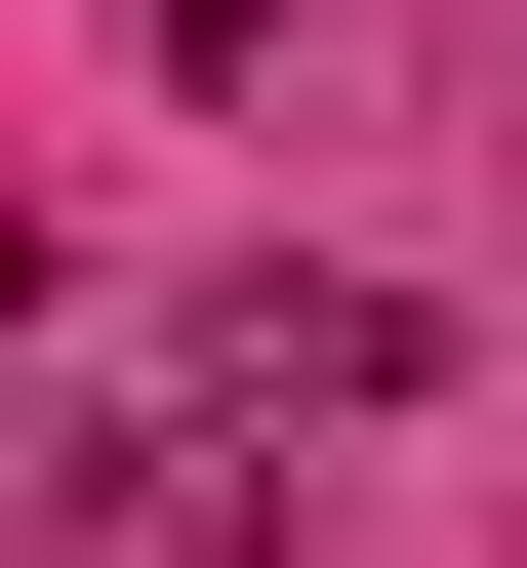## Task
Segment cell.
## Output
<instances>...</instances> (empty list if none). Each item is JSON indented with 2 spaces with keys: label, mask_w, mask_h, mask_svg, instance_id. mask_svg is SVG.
<instances>
[{
  "label": "cell",
  "mask_w": 527,
  "mask_h": 568,
  "mask_svg": "<svg viewBox=\"0 0 527 568\" xmlns=\"http://www.w3.org/2000/svg\"><path fill=\"white\" fill-rule=\"evenodd\" d=\"M0 568H284V447L203 366H82L41 447H0Z\"/></svg>",
  "instance_id": "obj_1"
},
{
  "label": "cell",
  "mask_w": 527,
  "mask_h": 568,
  "mask_svg": "<svg viewBox=\"0 0 527 568\" xmlns=\"http://www.w3.org/2000/svg\"><path fill=\"white\" fill-rule=\"evenodd\" d=\"M163 366L244 406V447H365V406H446V284H365V244H244V284L163 325Z\"/></svg>",
  "instance_id": "obj_2"
}]
</instances>
